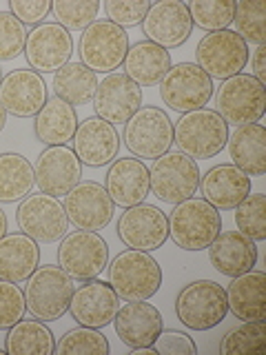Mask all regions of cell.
Returning a JSON list of instances; mask_svg holds the SVG:
<instances>
[{"label":"cell","mask_w":266,"mask_h":355,"mask_svg":"<svg viewBox=\"0 0 266 355\" xmlns=\"http://www.w3.org/2000/svg\"><path fill=\"white\" fill-rule=\"evenodd\" d=\"M109 284L120 300L140 302L160 291L162 269L149 251L127 249L118 253L109 264Z\"/></svg>","instance_id":"1"},{"label":"cell","mask_w":266,"mask_h":355,"mask_svg":"<svg viewBox=\"0 0 266 355\" xmlns=\"http://www.w3.org/2000/svg\"><path fill=\"white\" fill-rule=\"evenodd\" d=\"M229 127L213 109H195L182 114L173 125V144L193 160H206L227 147Z\"/></svg>","instance_id":"2"},{"label":"cell","mask_w":266,"mask_h":355,"mask_svg":"<svg viewBox=\"0 0 266 355\" xmlns=\"http://www.w3.org/2000/svg\"><path fill=\"white\" fill-rule=\"evenodd\" d=\"M169 238L184 251L209 249L222 233V218L204 198H188L173 205L169 214Z\"/></svg>","instance_id":"3"},{"label":"cell","mask_w":266,"mask_h":355,"mask_svg":"<svg viewBox=\"0 0 266 355\" xmlns=\"http://www.w3.org/2000/svg\"><path fill=\"white\" fill-rule=\"evenodd\" d=\"M76 291L73 277L62 266H38L31 273L25 286V302L27 311L42 322L60 320L69 311L71 295Z\"/></svg>","instance_id":"4"},{"label":"cell","mask_w":266,"mask_h":355,"mask_svg":"<svg viewBox=\"0 0 266 355\" xmlns=\"http://www.w3.org/2000/svg\"><path fill=\"white\" fill-rule=\"evenodd\" d=\"M215 111L227 125H255L266 111V89L251 73L222 80L215 94Z\"/></svg>","instance_id":"5"},{"label":"cell","mask_w":266,"mask_h":355,"mask_svg":"<svg viewBox=\"0 0 266 355\" xmlns=\"http://www.w3.org/2000/svg\"><path fill=\"white\" fill-rule=\"evenodd\" d=\"M229 313L227 288L213 280H195L186 284L175 300V315L186 329L209 331Z\"/></svg>","instance_id":"6"},{"label":"cell","mask_w":266,"mask_h":355,"mask_svg":"<svg viewBox=\"0 0 266 355\" xmlns=\"http://www.w3.org/2000/svg\"><path fill=\"white\" fill-rule=\"evenodd\" d=\"M200 169L193 158L180 151H166L155 158L149 169L151 193L166 205H177L193 198L200 189Z\"/></svg>","instance_id":"7"},{"label":"cell","mask_w":266,"mask_h":355,"mask_svg":"<svg viewBox=\"0 0 266 355\" xmlns=\"http://www.w3.org/2000/svg\"><path fill=\"white\" fill-rule=\"evenodd\" d=\"M197 67L213 80H229V78L244 71L249 62V44L236 31L222 29L211 31L197 42L195 49Z\"/></svg>","instance_id":"8"},{"label":"cell","mask_w":266,"mask_h":355,"mask_svg":"<svg viewBox=\"0 0 266 355\" xmlns=\"http://www.w3.org/2000/svg\"><path fill=\"white\" fill-rule=\"evenodd\" d=\"M125 144L140 160H155L171 151L173 122L158 107H140L125 122Z\"/></svg>","instance_id":"9"},{"label":"cell","mask_w":266,"mask_h":355,"mask_svg":"<svg viewBox=\"0 0 266 355\" xmlns=\"http://www.w3.org/2000/svg\"><path fill=\"white\" fill-rule=\"evenodd\" d=\"M160 98L177 114L204 109L213 98V80L195 62L171 64V69L160 80Z\"/></svg>","instance_id":"10"},{"label":"cell","mask_w":266,"mask_h":355,"mask_svg":"<svg viewBox=\"0 0 266 355\" xmlns=\"http://www.w3.org/2000/svg\"><path fill=\"white\" fill-rule=\"evenodd\" d=\"M129 33L111 20H96L80 38V62L94 73H114L125 62Z\"/></svg>","instance_id":"11"},{"label":"cell","mask_w":266,"mask_h":355,"mask_svg":"<svg viewBox=\"0 0 266 355\" xmlns=\"http://www.w3.org/2000/svg\"><path fill=\"white\" fill-rule=\"evenodd\" d=\"M16 222L25 236L42 244L62 240L69 231V218L62 202L47 193L27 196L22 200L16 211Z\"/></svg>","instance_id":"12"},{"label":"cell","mask_w":266,"mask_h":355,"mask_svg":"<svg viewBox=\"0 0 266 355\" xmlns=\"http://www.w3.org/2000/svg\"><path fill=\"white\" fill-rule=\"evenodd\" d=\"M109 247L96 231H66L58 247V264L73 280H94L107 269Z\"/></svg>","instance_id":"13"},{"label":"cell","mask_w":266,"mask_h":355,"mask_svg":"<svg viewBox=\"0 0 266 355\" xmlns=\"http://www.w3.org/2000/svg\"><path fill=\"white\" fill-rule=\"evenodd\" d=\"M73 38L58 22H42L27 33L25 58L36 73H55L71 60Z\"/></svg>","instance_id":"14"},{"label":"cell","mask_w":266,"mask_h":355,"mask_svg":"<svg viewBox=\"0 0 266 355\" xmlns=\"http://www.w3.org/2000/svg\"><path fill=\"white\" fill-rule=\"evenodd\" d=\"M142 29L149 42L162 49H173L188 40L193 31V20L182 0H160V3H151V9L142 20Z\"/></svg>","instance_id":"15"},{"label":"cell","mask_w":266,"mask_h":355,"mask_svg":"<svg viewBox=\"0 0 266 355\" xmlns=\"http://www.w3.org/2000/svg\"><path fill=\"white\" fill-rule=\"evenodd\" d=\"M118 236L129 249L155 251L169 240V220L153 205H136L125 209L118 220Z\"/></svg>","instance_id":"16"},{"label":"cell","mask_w":266,"mask_h":355,"mask_svg":"<svg viewBox=\"0 0 266 355\" xmlns=\"http://www.w3.org/2000/svg\"><path fill=\"white\" fill-rule=\"evenodd\" d=\"M62 207L71 225L82 231L105 229L116 214L114 200L109 198L107 189L98 182H78L64 196Z\"/></svg>","instance_id":"17"},{"label":"cell","mask_w":266,"mask_h":355,"mask_svg":"<svg viewBox=\"0 0 266 355\" xmlns=\"http://www.w3.org/2000/svg\"><path fill=\"white\" fill-rule=\"evenodd\" d=\"M91 103L98 118L107 120L109 125H125L142 107V87H138L125 73H107L98 83Z\"/></svg>","instance_id":"18"},{"label":"cell","mask_w":266,"mask_h":355,"mask_svg":"<svg viewBox=\"0 0 266 355\" xmlns=\"http://www.w3.org/2000/svg\"><path fill=\"white\" fill-rule=\"evenodd\" d=\"M120 309V297L114 291V286L103 280H85L71 295L69 311L71 318L80 327L103 329L111 324Z\"/></svg>","instance_id":"19"},{"label":"cell","mask_w":266,"mask_h":355,"mask_svg":"<svg viewBox=\"0 0 266 355\" xmlns=\"http://www.w3.org/2000/svg\"><path fill=\"white\" fill-rule=\"evenodd\" d=\"M36 187L40 193L47 196H66L71 189L82 182V162L76 158V153L66 147H49L44 149L36 160Z\"/></svg>","instance_id":"20"},{"label":"cell","mask_w":266,"mask_h":355,"mask_svg":"<svg viewBox=\"0 0 266 355\" xmlns=\"http://www.w3.org/2000/svg\"><path fill=\"white\" fill-rule=\"evenodd\" d=\"M47 103V85L33 69L9 71L0 83V105L16 118L36 116Z\"/></svg>","instance_id":"21"},{"label":"cell","mask_w":266,"mask_h":355,"mask_svg":"<svg viewBox=\"0 0 266 355\" xmlns=\"http://www.w3.org/2000/svg\"><path fill=\"white\" fill-rule=\"evenodd\" d=\"M71 142L76 158L87 166H105L114 162L120 149V136L116 127L98 116L82 120Z\"/></svg>","instance_id":"22"},{"label":"cell","mask_w":266,"mask_h":355,"mask_svg":"<svg viewBox=\"0 0 266 355\" xmlns=\"http://www.w3.org/2000/svg\"><path fill=\"white\" fill-rule=\"evenodd\" d=\"M105 189L109 198L114 200V205L122 209L142 205L144 200H147V196L151 193L147 164L138 158L114 160L107 171Z\"/></svg>","instance_id":"23"},{"label":"cell","mask_w":266,"mask_h":355,"mask_svg":"<svg viewBox=\"0 0 266 355\" xmlns=\"http://www.w3.org/2000/svg\"><path fill=\"white\" fill-rule=\"evenodd\" d=\"M114 327L118 338L131 349L140 347H153V342L158 340L162 333V315L160 311L147 300L140 302H129L114 318Z\"/></svg>","instance_id":"24"},{"label":"cell","mask_w":266,"mask_h":355,"mask_svg":"<svg viewBox=\"0 0 266 355\" xmlns=\"http://www.w3.org/2000/svg\"><path fill=\"white\" fill-rule=\"evenodd\" d=\"M200 191L211 207L231 211L251 193V178L236 164H218L200 178Z\"/></svg>","instance_id":"25"},{"label":"cell","mask_w":266,"mask_h":355,"mask_svg":"<svg viewBox=\"0 0 266 355\" xmlns=\"http://www.w3.org/2000/svg\"><path fill=\"white\" fill-rule=\"evenodd\" d=\"M209 260L227 277H238L251 271L258 262V247L242 231H224L211 242Z\"/></svg>","instance_id":"26"},{"label":"cell","mask_w":266,"mask_h":355,"mask_svg":"<svg viewBox=\"0 0 266 355\" xmlns=\"http://www.w3.org/2000/svg\"><path fill=\"white\" fill-rule=\"evenodd\" d=\"M231 313L242 322H264L266 318V275L262 271H247L227 288Z\"/></svg>","instance_id":"27"},{"label":"cell","mask_w":266,"mask_h":355,"mask_svg":"<svg viewBox=\"0 0 266 355\" xmlns=\"http://www.w3.org/2000/svg\"><path fill=\"white\" fill-rule=\"evenodd\" d=\"M40 247L25 233H7L0 238V280L27 282L31 273L38 269Z\"/></svg>","instance_id":"28"},{"label":"cell","mask_w":266,"mask_h":355,"mask_svg":"<svg viewBox=\"0 0 266 355\" xmlns=\"http://www.w3.org/2000/svg\"><path fill=\"white\" fill-rule=\"evenodd\" d=\"M78 129V116L76 109L60 100L58 96L47 98V103L36 114V138L44 142L47 147H64L66 142H71Z\"/></svg>","instance_id":"29"},{"label":"cell","mask_w":266,"mask_h":355,"mask_svg":"<svg viewBox=\"0 0 266 355\" xmlns=\"http://www.w3.org/2000/svg\"><path fill=\"white\" fill-rule=\"evenodd\" d=\"M233 164L247 175L266 173V129L262 125H242L227 140Z\"/></svg>","instance_id":"30"},{"label":"cell","mask_w":266,"mask_h":355,"mask_svg":"<svg viewBox=\"0 0 266 355\" xmlns=\"http://www.w3.org/2000/svg\"><path fill=\"white\" fill-rule=\"evenodd\" d=\"M169 69L171 53L149 40L133 44L125 55V76L131 78L138 87L160 85V80Z\"/></svg>","instance_id":"31"},{"label":"cell","mask_w":266,"mask_h":355,"mask_svg":"<svg viewBox=\"0 0 266 355\" xmlns=\"http://www.w3.org/2000/svg\"><path fill=\"white\" fill-rule=\"evenodd\" d=\"M98 89V76L82 62H66L62 69L53 73V96L64 103L89 105Z\"/></svg>","instance_id":"32"},{"label":"cell","mask_w":266,"mask_h":355,"mask_svg":"<svg viewBox=\"0 0 266 355\" xmlns=\"http://www.w3.org/2000/svg\"><path fill=\"white\" fill-rule=\"evenodd\" d=\"M5 351L11 355H51L55 351L53 333L42 320H20L7 329Z\"/></svg>","instance_id":"33"},{"label":"cell","mask_w":266,"mask_h":355,"mask_svg":"<svg viewBox=\"0 0 266 355\" xmlns=\"http://www.w3.org/2000/svg\"><path fill=\"white\" fill-rule=\"evenodd\" d=\"M36 184L33 166L18 153H0V202H18Z\"/></svg>","instance_id":"34"},{"label":"cell","mask_w":266,"mask_h":355,"mask_svg":"<svg viewBox=\"0 0 266 355\" xmlns=\"http://www.w3.org/2000/svg\"><path fill=\"white\" fill-rule=\"evenodd\" d=\"M266 351L264 322H244L242 327L229 331L220 342L222 355H262Z\"/></svg>","instance_id":"35"},{"label":"cell","mask_w":266,"mask_h":355,"mask_svg":"<svg viewBox=\"0 0 266 355\" xmlns=\"http://www.w3.org/2000/svg\"><path fill=\"white\" fill-rule=\"evenodd\" d=\"M186 7L193 25L209 33L229 29L233 16H236V3L233 0H193Z\"/></svg>","instance_id":"36"},{"label":"cell","mask_w":266,"mask_h":355,"mask_svg":"<svg viewBox=\"0 0 266 355\" xmlns=\"http://www.w3.org/2000/svg\"><path fill=\"white\" fill-rule=\"evenodd\" d=\"M98 0H53L51 11L58 25L66 31H85L89 25H94L100 11Z\"/></svg>","instance_id":"37"},{"label":"cell","mask_w":266,"mask_h":355,"mask_svg":"<svg viewBox=\"0 0 266 355\" xmlns=\"http://www.w3.org/2000/svg\"><path fill=\"white\" fill-rule=\"evenodd\" d=\"M109 349V340L103 333L89 327L66 331L55 344V353L58 355H107Z\"/></svg>","instance_id":"38"},{"label":"cell","mask_w":266,"mask_h":355,"mask_svg":"<svg viewBox=\"0 0 266 355\" xmlns=\"http://www.w3.org/2000/svg\"><path fill=\"white\" fill-rule=\"evenodd\" d=\"M236 33L244 40L264 44L266 42V5L262 0H240L236 3Z\"/></svg>","instance_id":"39"},{"label":"cell","mask_w":266,"mask_h":355,"mask_svg":"<svg viewBox=\"0 0 266 355\" xmlns=\"http://www.w3.org/2000/svg\"><path fill=\"white\" fill-rule=\"evenodd\" d=\"M236 225L253 242L266 240V196L249 193L236 207Z\"/></svg>","instance_id":"40"},{"label":"cell","mask_w":266,"mask_h":355,"mask_svg":"<svg viewBox=\"0 0 266 355\" xmlns=\"http://www.w3.org/2000/svg\"><path fill=\"white\" fill-rule=\"evenodd\" d=\"M25 25L11 11H0V62L16 60L25 51Z\"/></svg>","instance_id":"41"},{"label":"cell","mask_w":266,"mask_h":355,"mask_svg":"<svg viewBox=\"0 0 266 355\" xmlns=\"http://www.w3.org/2000/svg\"><path fill=\"white\" fill-rule=\"evenodd\" d=\"M103 7L107 18L114 25L127 29L140 25L144 16H147V11L151 9V3L149 0H107Z\"/></svg>","instance_id":"42"},{"label":"cell","mask_w":266,"mask_h":355,"mask_svg":"<svg viewBox=\"0 0 266 355\" xmlns=\"http://www.w3.org/2000/svg\"><path fill=\"white\" fill-rule=\"evenodd\" d=\"M25 291H20V286L14 282L0 280V331L20 322L25 318Z\"/></svg>","instance_id":"43"},{"label":"cell","mask_w":266,"mask_h":355,"mask_svg":"<svg viewBox=\"0 0 266 355\" xmlns=\"http://www.w3.org/2000/svg\"><path fill=\"white\" fill-rule=\"evenodd\" d=\"M9 11L14 14L22 25H42V20L49 16L51 3L49 0H11Z\"/></svg>","instance_id":"44"},{"label":"cell","mask_w":266,"mask_h":355,"mask_svg":"<svg viewBox=\"0 0 266 355\" xmlns=\"http://www.w3.org/2000/svg\"><path fill=\"white\" fill-rule=\"evenodd\" d=\"M153 347L158 353L166 355H195V342L180 331H162L158 340L153 342Z\"/></svg>","instance_id":"45"},{"label":"cell","mask_w":266,"mask_h":355,"mask_svg":"<svg viewBox=\"0 0 266 355\" xmlns=\"http://www.w3.org/2000/svg\"><path fill=\"white\" fill-rule=\"evenodd\" d=\"M251 69L253 78H258L262 85H266V44H258L251 55Z\"/></svg>","instance_id":"46"},{"label":"cell","mask_w":266,"mask_h":355,"mask_svg":"<svg viewBox=\"0 0 266 355\" xmlns=\"http://www.w3.org/2000/svg\"><path fill=\"white\" fill-rule=\"evenodd\" d=\"M133 355H158V351H155V347H140V349H131Z\"/></svg>","instance_id":"47"},{"label":"cell","mask_w":266,"mask_h":355,"mask_svg":"<svg viewBox=\"0 0 266 355\" xmlns=\"http://www.w3.org/2000/svg\"><path fill=\"white\" fill-rule=\"evenodd\" d=\"M7 236V216H5V211L0 209V238H5Z\"/></svg>","instance_id":"48"},{"label":"cell","mask_w":266,"mask_h":355,"mask_svg":"<svg viewBox=\"0 0 266 355\" xmlns=\"http://www.w3.org/2000/svg\"><path fill=\"white\" fill-rule=\"evenodd\" d=\"M5 125H7V111H5L3 105H0V131L5 129Z\"/></svg>","instance_id":"49"},{"label":"cell","mask_w":266,"mask_h":355,"mask_svg":"<svg viewBox=\"0 0 266 355\" xmlns=\"http://www.w3.org/2000/svg\"><path fill=\"white\" fill-rule=\"evenodd\" d=\"M3 353H7V351H5V349H0V355H3Z\"/></svg>","instance_id":"50"},{"label":"cell","mask_w":266,"mask_h":355,"mask_svg":"<svg viewBox=\"0 0 266 355\" xmlns=\"http://www.w3.org/2000/svg\"><path fill=\"white\" fill-rule=\"evenodd\" d=\"M0 83H3V78H0Z\"/></svg>","instance_id":"51"}]
</instances>
